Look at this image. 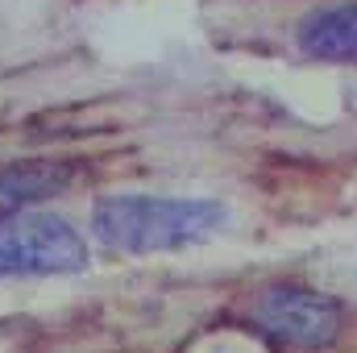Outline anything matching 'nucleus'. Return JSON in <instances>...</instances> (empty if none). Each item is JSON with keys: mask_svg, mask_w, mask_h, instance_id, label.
<instances>
[{"mask_svg": "<svg viewBox=\"0 0 357 353\" xmlns=\"http://www.w3.org/2000/svg\"><path fill=\"white\" fill-rule=\"evenodd\" d=\"M229 220L220 200L187 195H104L91 208V233L116 254H162L208 241Z\"/></svg>", "mask_w": 357, "mask_h": 353, "instance_id": "obj_1", "label": "nucleus"}, {"mask_svg": "<svg viewBox=\"0 0 357 353\" xmlns=\"http://www.w3.org/2000/svg\"><path fill=\"white\" fill-rule=\"evenodd\" d=\"M79 270H88V241L71 229V220L29 208L0 212V278L79 274Z\"/></svg>", "mask_w": 357, "mask_h": 353, "instance_id": "obj_2", "label": "nucleus"}, {"mask_svg": "<svg viewBox=\"0 0 357 353\" xmlns=\"http://www.w3.org/2000/svg\"><path fill=\"white\" fill-rule=\"evenodd\" d=\"M254 324L282 350H328L341 337V303L333 295L278 283L254 299Z\"/></svg>", "mask_w": 357, "mask_h": 353, "instance_id": "obj_3", "label": "nucleus"}, {"mask_svg": "<svg viewBox=\"0 0 357 353\" xmlns=\"http://www.w3.org/2000/svg\"><path fill=\"white\" fill-rule=\"evenodd\" d=\"M299 50L320 63H357V4H333L299 25Z\"/></svg>", "mask_w": 357, "mask_h": 353, "instance_id": "obj_4", "label": "nucleus"}, {"mask_svg": "<svg viewBox=\"0 0 357 353\" xmlns=\"http://www.w3.org/2000/svg\"><path fill=\"white\" fill-rule=\"evenodd\" d=\"M75 171L67 163H13L0 171V212L13 208H33L42 200H54L71 187Z\"/></svg>", "mask_w": 357, "mask_h": 353, "instance_id": "obj_5", "label": "nucleus"}]
</instances>
